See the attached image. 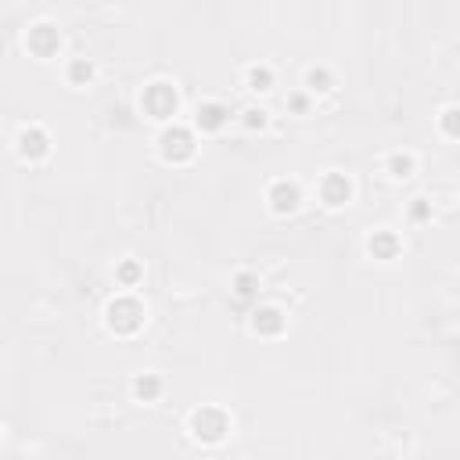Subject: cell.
Masks as SVG:
<instances>
[{"mask_svg":"<svg viewBox=\"0 0 460 460\" xmlns=\"http://www.w3.org/2000/svg\"><path fill=\"white\" fill-rule=\"evenodd\" d=\"M147 316H151V309H147L144 295H140V291H126V288H115V291L104 298V305H101V327H104V334L115 338V341H133V338H140L144 327H147Z\"/></svg>","mask_w":460,"mask_h":460,"instance_id":"1","label":"cell"},{"mask_svg":"<svg viewBox=\"0 0 460 460\" xmlns=\"http://www.w3.org/2000/svg\"><path fill=\"white\" fill-rule=\"evenodd\" d=\"M234 410L223 402H194L183 413V435L198 449H223L234 438Z\"/></svg>","mask_w":460,"mask_h":460,"instance_id":"2","label":"cell"},{"mask_svg":"<svg viewBox=\"0 0 460 460\" xmlns=\"http://www.w3.org/2000/svg\"><path fill=\"white\" fill-rule=\"evenodd\" d=\"M133 104H137V115L140 119L155 122V129L165 126V122L183 119V90H180V83L172 75H147L137 86Z\"/></svg>","mask_w":460,"mask_h":460,"instance_id":"3","label":"cell"},{"mask_svg":"<svg viewBox=\"0 0 460 460\" xmlns=\"http://www.w3.org/2000/svg\"><path fill=\"white\" fill-rule=\"evenodd\" d=\"M151 151L165 169H187L201 155V137L187 119H176V122H165L155 129Z\"/></svg>","mask_w":460,"mask_h":460,"instance_id":"4","label":"cell"},{"mask_svg":"<svg viewBox=\"0 0 460 460\" xmlns=\"http://www.w3.org/2000/svg\"><path fill=\"white\" fill-rule=\"evenodd\" d=\"M18 47H22L25 58H32L40 65H61L65 54H68V36H65L61 22L40 14V18H32V22L22 25Z\"/></svg>","mask_w":460,"mask_h":460,"instance_id":"5","label":"cell"},{"mask_svg":"<svg viewBox=\"0 0 460 460\" xmlns=\"http://www.w3.org/2000/svg\"><path fill=\"white\" fill-rule=\"evenodd\" d=\"M356 194H359L356 176H352L349 169H338V165L320 169V172L313 176V183H309V198H313L323 212H345V208L356 201Z\"/></svg>","mask_w":460,"mask_h":460,"instance_id":"6","label":"cell"},{"mask_svg":"<svg viewBox=\"0 0 460 460\" xmlns=\"http://www.w3.org/2000/svg\"><path fill=\"white\" fill-rule=\"evenodd\" d=\"M309 201V187L298 180V176H288V172H277L262 183V208L273 216V219H295Z\"/></svg>","mask_w":460,"mask_h":460,"instance_id":"7","label":"cell"},{"mask_svg":"<svg viewBox=\"0 0 460 460\" xmlns=\"http://www.w3.org/2000/svg\"><path fill=\"white\" fill-rule=\"evenodd\" d=\"M11 155H14L22 165H29V169L47 165L50 155H54V129H50L47 122H40V119L18 122V129H14V137H11Z\"/></svg>","mask_w":460,"mask_h":460,"instance_id":"8","label":"cell"},{"mask_svg":"<svg viewBox=\"0 0 460 460\" xmlns=\"http://www.w3.org/2000/svg\"><path fill=\"white\" fill-rule=\"evenodd\" d=\"M244 331L255 341H280L291 331V313H288V305H280L273 298H259L255 305L244 309Z\"/></svg>","mask_w":460,"mask_h":460,"instance_id":"9","label":"cell"},{"mask_svg":"<svg viewBox=\"0 0 460 460\" xmlns=\"http://www.w3.org/2000/svg\"><path fill=\"white\" fill-rule=\"evenodd\" d=\"M201 140H212V137H223L230 126H237V108H230V101L208 93L201 101H194L190 108V119H187Z\"/></svg>","mask_w":460,"mask_h":460,"instance_id":"10","label":"cell"},{"mask_svg":"<svg viewBox=\"0 0 460 460\" xmlns=\"http://www.w3.org/2000/svg\"><path fill=\"white\" fill-rule=\"evenodd\" d=\"M363 255H367L370 262H377V266L399 262V259L406 255V237H402V230H395V226H388V223L370 226V230L363 234Z\"/></svg>","mask_w":460,"mask_h":460,"instance_id":"11","label":"cell"},{"mask_svg":"<svg viewBox=\"0 0 460 460\" xmlns=\"http://www.w3.org/2000/svg\"><path fill=\"white\" fill-rule=\"evenodd\" d=\"M237 86H241L252 101H266V97L277 90V65L266 61V58L244 61L241 72H237Z\"/></svg>","mask_w":460,"mask_h":460,"instance_id":"12","label":"cell"},{"mask_svg":"<svg viewBox=\"0 0 460 460\" xmlns=\"http://www.w3.org/2000/svg\"><path fill=\"white\" fill-rule=\"evenodd\" d=\"M126 392H129V399H133L137 406H158V402H165V395H169V381H165L162 370L144 367V370H133V374H129Z\"/></svg>","mask_w":460,"mask_h":460,"instance_id":"13","label":"cell"},{"mask_svg":"<svg viewBox=\"0 0 460 460\" xmlns=\"http://www.w3.org/2000/svg\"><path fill=\"white\" fill-rule=\"evenodd\" d=\"M58 75H61V83H65L68 90L83 93V90H93V86H97L101 65H97V58H90V54H65V61L58 65Z\"/></svg>","mask_w":460,"mask_h":460,"instance_id":"14","label":"cell"},{"mask_svg":"<svg viewBox=\"0 0 460 460\" xmlns=\"http://www.w3.org/2000/svg\"><path fill=\"white\" fill-rule=\"evenodd\" d=\"M377 172L388 180V183H410L417 172H420V155L413 147H388L381 151L377 158Z\"/></svg>","mask_w":460,"mask_h":460,"instance_id":"15","label":"cell"},{"mask_svg":"<svg viewBox=\"0 0 460 460\" xmlns=\"http://www.w3.org/2000/svg\"><path fill=\"white\" fill-rule=\"evenodd\" d=\"M226 288H230V298L248 309V305H255V302L262 298V273H259L255 266H237V270L230 273Z\"/></svg>","mask_w":460,"mask_h":460,"instance_id":"16","label":"cell"},{"mask_svg":"<svg viewBox=\"0 0 460 460\" xmlns=\"http://www.w3.org/2000/svg\"><path fill=\"white\" fill-rule=\"evenodd\" d=\"M298 86H305L316 101H323V97L338 93V72H334L327 61H313V65H305V68H302Z\"/></svg>","mask_w":460,"mask_h":460,"instance_id":"17","label":"cell"},{"mask_svg":"<svg viewBox=\"0 0 460 460\" xmlns=\"http://www.w3.org/2000/svg\"><path fill=\"white\" fill-rule=\"evenodd\" d=\"M144 277H147V266H144V259H137V255H119V259L111 262V284H115V288L140 291V288H144Z\"/></svg>","mask_w":460,"mask_h":460,"instance_id":"18","label":"cell"},{"mask_svg":"<svg viewBox=\"0 0 460 460\" xmlns=\"http://www.w3.org/2000/svg\"><path fill=\"white\" fill-rule=\"evenodd\" d=\"M431 126H435V137H438V140L460 144V101L438 104V111L431 115Z\"/></svg>","mask_w":460,"mask_h":460,"instance_id":"19","label":"cell"},{"mask_svg":"<svg viewBox=\"0 0 460 460\" xmlns=\"http://www.w3.org/2000/svg\"><path fill=\"white\" fill-rule=\"evenodd\" d=\"M237 126L244 129V133H270V126H273V111L262 104V101H248V104H241L237 108Z\"/></svg>","mask_w":460,"mask_h":460,"instance_id":"20","label":"cell"},{"mask_svg":"<svg viewBox=\"0 0 460 460\" xmlns=\"http://www.w3.org/2000/svg\"><path fill=\"white\" fill-rule=\"evenodd\" d=\"M431 219H435V205H431V198L413 194V198L402 205V223H406V226L420 230V226H431Z\"/></svg>","mask_w":460,"mask_h":460,"instance_id":"21","label":"cell"},{"mask_svg":"<svg viewBox=\"0 0 460 460\" xmlns=\"http://www.w3.org/2000/svg\"><path fill=\"white\" fill-rule=\"evenodd\" d=\"M316 97L305 90V86H291L288 93H284V111L291 115V119H309L313 111H316Z\"/></svg>","mask_w":460,"mask_h":460,"instance_id":"22","label":"cell"},{"mask_svg":"<svg viewBox=\"0 0 460 460\" xmlns=\"http://www.w3.org/2000/svg\"><path fill=\"white\" fill-rule=\"evenodd\" d=\"M456 201H460V187H456Z\"/></svg>","mask_w":460,"mask_h":460,"instance_id":"23","label":"cell"}]
</instances>
